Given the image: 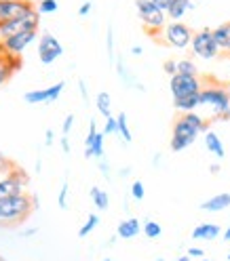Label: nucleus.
Returning <instances> with one entry per match:
<instances>
[{
	"mask_svg": "<svg viewBox=\"0 0 230 261\" xmlns=\"http://www.w3.org/2000/svg\"><path fill=\"white\" fill-rule=\"evenodd\" d=\"M201 133H207V120L203 116H199L196 112L179 114L171 128V150L184 152L196 141V137Z\"/></svg>",
	"mask_w": 230,
	"mask_h": 261,
	"instance_id": "obj_1",
	"label": "nucleus"
},
{
	"mask_svg": "<svg viewBox=\"0 0 230 261\" xmlns=\"http://www.w3.org/2000/svg\"><path fill=\"white\" fill-rule=\"evenodd\" d=\"M34 208H38V198L28 192L19 196L0 198V227H15L24 223Z\"/></svg>",
	"mask_w": 230,
	"mask_h": 261,
	"instance_id": "obj_2",
	"label": "nucleus"
},
{
	"mask_svg": "<svg viewBox=\"0 0 230 261\" xmlns=\"http://www.w3.org/2000/svg\"><path fill=\"white\" fill-rule=\"evenodd\" d=\"M201 106H209L216 120H222L230 106V89L218 83H207L201 89Z\"/></svg>",
	"mask_w": 230,
	"mask_h": 261,
	"instance_id": "obj_3",
	"label": "nucleus"
},
{
	"mask_svg": "<svg viewBox=\"0 0 230 261\" xmlns=\"http://www.w3.org/2000/svg\"><path fill=\"white\" fill-rule=\"evenodd\" d=\"M135 9H137V17L146 25L148 34H156L167 25V13L160 11L152 0H135Z\"/></svg>",
	"mask_w": 230,
	"mask_h": 261,
	"instance_id": "obj_4",
	"label": "nucleus"
},
{
	"mask_svg": "<svg viewBox=\"0 0 230 261\" xmlns=\"http://www.w3.org/2000/svg\"><path fill=\"white\" fill-rule=\"evenodd\" d=\"M38 23H40V13L38 9H32L24 15H19V17H15L7 23H0V44H3L5 40L13 38L21 34V32H28V30H38Z\"/></svg>",
	"mask_w": 230,
	"mask_h": 261,
	"instance_id": "obj_5",
	"label": "nucleus"
},
{
	"mask_svg": "<svg viewBox=\"0 0 230 261\" xmlns=\"http://www.w3.org/2000/svg\"><path fill=\"white\" fill-rule=\"evenodd\" d=\"M190 48H192V55L201 57V59H205V61L216 59V57L222 53L220 46H218V42H216V38H213V30H211V28L196 30L194 34H192Z\"/></svg>",
	"mask_w": 230,
	"mask_h": 261,
	"instance_id": "obj_6",
	"label": "nucleus"
},
{
	"mask_svg": "<svg viewBox=\"0 0 230 261\" xmlns=\"http://www.w3.org/2000/svg\"><path fill=\"white\" fill-rule=\"evenodd\" d=\"M192 34L194 32L182 23V21H169L165 28L158 32V40L165 42L167 46H173V48H188L190 42H192Z\"/></svg>",
	"mask_w": 230,
	"mask_h": 261,
	"instance_id": "obj_7",
	"label": "nucleus"
},
{
	"mask_svg": "<svg viewBox=\"0 0 230 261\" xmlns=\"http://www.w3.org/2000/svg\"><path fill=\"white\" fill-rule=\"evenodd\" d=\"M30 186V177L21 167H15L11 173L0 177V198H9V196L26 194Z\"/></svg>",
	"mask_w": 230,
	"mask_h": 261,
	"instance_id": "obj_8",
	"label": "nucleus"
},
{
	"mask_svg": "<svg viewBox=\"0 0 230 261\" xmlns=\"http://www.w3.org/2000/svg\"><path fill=\"white\" fill-rule=\"evenodd\" d=\"M169 89L173 99H184V97L201 93L203 83L199 76H188V74H175L169 78Z\"/></svg>",
	"mask_w": 230,
	"mask_h": 261,
	"instance_id": "obj_9",
	"label": "nucleus"
},
{
	"mask_svg": "<svg viewBox=\"0 0 230 261\" xmlns=\"http://www.w3.org/2000/svg\"><path fill=\"white\" fill-rule=\"evenodd\" d=\"M63 55V46L61 42L51 34V32H42L38 36V57L44 65H51L55 59Z\"/></svg>",
	"mask_w": 230,
	"mask_h": 261,
	"instance_id": "obj_10",
	"label": "nucleus"
},
{
	"mask_svg": "<svg viewBox=\"0 0 230 261\" xmlns=\"http://www.w3.org/2000/svg\"><path fill=\"white\" fill-rule=\"evenodd\" d=\"M32 9H36V7L30 0H0V23H7Z\"/></svg>",
	"mask_w": 230,
	"mask_h": 261,
	"instance_id": "obj_11",
	"label": "nucleus"
},
{
	"mask_svg": "<svg viewBox=\"0 0 230 261\" xmlns=\"http://www.w3.org/2000/svg\"><path fill=\"white\" fill-rule=\"evenodd\" d=\"M65 83H55L53 87H47V89H36V91H28L24 95V101L26 103H49V101H57L59 95L63 93Z\"/></svg>",
	"mask_w": 230,
	"mask_h": 261,
	"instance_id": "obj_12",
	"label": "nucleus"
},
{
	"mask_svg": "<svg viewBox=\"0 0 230 261\" xmlns=\"http://www.w3.org/2000/svg\"><path fill=\"white\" fill-rule=\"evenodd\" d=\"M34 40H36V30L21 32V34H17V36H13V38L3 42V51L7 55H21L28 48V44H32Z\"/></svg>",
	"mask_w": 230,
	"mask_h": 261,
	"instance_id": "obj_13",
	"label": "nucleus"
},
{
	"mask_svg": "<svg viewBox=\"0 0 230 261\" xmlns=\"http://www.w3.org/2000/svg\"><path fill=\"white\" fill-rule=\"evenodd\" d=\"M228 206H230V192L211 196L209 200L201 202V211H207V213H220V211H224Z\"/></svg>",
	"mask_w": 230,
	"mask_h": 261,
	"instance_id": "obj_14",
	"label": "nucleus"
},
{
	"mask_svg": "<svg viewBox=\"0 0 230 261\" xmlns=\"http://www.w3.org/2000/svg\"><path fill=\"white\" fill-rule=\"evenodd\" d=\"M140 232H142V223H140V219H135V217H129V219L121 221L119 227H117V236L123 238V240L135 238Z\"/></svg>",
	"mask_w": 230,
	"mask_h": 261,
	"instance_id": "obj_15",
	"label": "nucleus"
},
{
	"mask_svg": "<svg viewBox=\"0 0 230 261\" xmlns=\"http://www.w3.org/2000/svg\"><path fill=\"white\" fill-rule=\"evenodd\" d=\"M222 234V227L218 223H201V225H196L194 230H192V238L194 240H216L218 236Z\"/></svg>",
	"mask_w": 230,
	"mask_h": 261,
	"instance_id": "obj_16",
	"label": "nucleus"
},
{
	"mask_svg": "<svg viewBox=\"0 0 230 261\" xmlns=\"http://www.w3.org/2000/svg\"><path fill=\"white\" fill-rule=\"evenodd\" d=\"M194 9V3L192 0H171V5L167 9V17L171 21H182V17Z\"/></svg>",
	"mask_w": 230,
	"mask_h": 261,
	"instance_id": "obj_17",
	"label": "nucleus"
},
{
	"mask_svg": "<svg viewBox=\"0 0 230 261\" xmlns=\"http://www.w3.org/2000/svg\"><path fill=\"white\" fill-rule=\"evenodd\" d=\"M213 38H216L222 53H230V21H224L218 28H213Z\"/></svg>",
	"mask_w": 230,
	"mask_h": 261,
	"instance_id": "obj_18",
	"label": "nucleus"
},
{
	"mask_svg": "<svg viewBox=\"0 0 230 261\" xmlns=\"http://www.w3.org/2000/svg\"><path fill=\"white\" fill-rule=\"evenodd\" d=\"M205 148L216 156V158H224L226 156V150H224V143L222 139L218 137V133H213V130H207L205 133Z\"/></svg>",
	"mask_w": 230,
	"mask_h": 261,
	"instance_id": "obj_19",
	"label": "nucleus"
},
{
	"mask_svg": "<svg viewBox=\"0 0 230 261\" xmlns=\"http://www.w3.org/2000/svg\"><path fill=\"white\" fill-rule=\"evenodd\" d=\"M199 106H201V93L190 95V97H184V99H173V108L179 110V114H184V112H194Z\"/></svg>",
	"mask_w": 230,
	"mask_h": 261,
	"instance_id": "obj_20",
	"label": "nucleus"
},
{
	"mask_svg": "<svg viewBox=\"0 0 230 261\" xmlns=\"http://www.w3.org/2000/svg\"><path fill=\"white\" fill-rule=\"evenodd\" d=\"M13 74H15V70H13V65L9 61V55L5 51H0V87H5Z\"/></svg>",
	"mask_w": 230,
	"mask_h": 261,
	"instance_id": "obj_21",
	"label": "nucleus"
},
{
	"mask_svg": "<svg viewBox=\"0 0 230 261\" xmlns=\"http://www.w3.org/2000/svg\"><path fill=\"white\" fill-rule=\"evenodd\" d=\"M95 106H97V112H100L104 118L112 116V99H110V95L106 91H102L100 95L95 97Z\"/></svg>",
	"mask_w": 230,
	"mask_h": 261,
	"instance_id": "obj_22",
	"label": "nucleus"
},
{
	"mask_svg": "<svg viewBox=\"0 0 230 261\" xmlns=\"http://www.w3.org/2000/svg\"><path fill=\"white\" fill-rule=\"evenodd\" d=\"M91 200H93V204L100 208V211H106L110 206L108 192H104L102 188H91Z\"/></svg>",
	"mask_w": 230,
	"mask_h": 261,
	"instance_id": "obj_23",
	"label": "nucleus"
},
{
	"mask_svg": "<svg viewBox=\"0 0 230 261\" xmlns=\"http://www.w3.org/2000/svg\"><path fill=\"white\" fill-rule=\"evenodd\" d=\"M117 120H119V135L123 137V141H125V143H131V141H133V135H131V130H129L127 114H125V112H121L119 116H117Z\"/></svg>",
	"mask_w": 230,
	"mask_h": 261,
	"instance_id": "obj_24",
	"label": "nucleus"
},
{
	"mask_svg": "<svg viewBox=\"0 0 230 261\" xmlns=\"http://www.w3.org/2000/svg\"><path fill=\"white\" fill-rule=\"evenodd\" d=\"M142 232H144L148 238H158V236L163 234V227H160L158 221L148 219V221H144V225H142Z\"/></svg>",
	"mask_w": 230,
	"mask_h": 261,
	"instance_id": "obj_25",
	"label": "nucleus"
},
{
	"mask_svg": "<svg viewBox=\"0 0 230 261\" xmlns=\"http://www.w3.org/2000/svg\"><path fill=\"white\" fill-rule=\"evenodd\" d=\"M177 74H188V76H199V70L192 59H179L177 61Z\"/></svg>",
	"mask_w": 230,
	"mask_h": 261,
	"instance_id": "obj_26",
	"label": "nucleus"
},
{
	"mask_svg": "<svg viewBox=\"0 0 230 261\" xmlns=\"http://www.w3.org/2000/svg\"><path fill=\"white\" fill-rule=\"evenodd\" d=\"M97 223H100V217H97L95 213H91L89 217H87V221H85V225L83 227H80V230H78V236L80 238H87L93 230H95V227H97Z\"/></svg>",
	"mask_w": 230,
	"mask_h": 261,
	"instance_id": "obj_27",
	"label": "nucleus"
},
{
	"mask_svg": "<svg viewBox=\"0 0 230 261\" xmlns=\"http://www.w3.org/2000/svg\"><path fill=\"white\" fill-rule=\"evenodd\" d=\"M36 9H38L40 15H51L59 9V5H57V0H40Z\"/></svg>",
	"mask_w": 230,
	"mask_h": 261,
	"instance_id": "obj_28",
	"label": "nucleus"
},
{
	"mask_svg": "<svg viewBox=\"0 0 230 261\" xmlns=\"http://www.w3.org/2000/svg\"><path fill=\"white\" fill-rule=\"evenodd\" d=\"M15 167H17V165H15V162H13L11 158H7L3 152H0V177L7 175V173H11Z\"/></svg>",
	"mask_w": 230,
	"mask_h": 261,
	"instance_id": "obj_29",
	"label": "nucleus"
},
{
	"mask_svg": "<svg viewBox=\"0 0 230 261\" xmlns=\"http://www.w3.org/2000/svg\"><path fill=\"white\" fill-rule=\"evenodd\" d=\"M114 133H119V120L117 116H110L106 118V124H104V135H114Z\"/></svg>",
	"mask_w": 230,
	"mask_h": 261,
	"instance_id": "obj_30",
	"label": "nucleus"
},
{
	"mask_svg": "<svg viewBox=\"0 0 230 261\" xmlns=\"http://www.w3.org/2000/svg\"><path fill=\"white\" fill-rule=\"evenodd\" d=\"M131 196H133L135 200H142L144 196H146V188H144V184L140 181V179H137V181L131 184Z\"/></svg>",
	"mask_w": 230,
	"mask_h": 261,
	"instance_id": "obj_31",
	"label": "nucleus"
},
{
	"mask_svg": "<svg viewBox=\"0 0 230 261\" xmlns=\"http://www.w3.org/2000/svg\"><path fill=\"white\" fill-rule=\"evenodd\" d=\"M57 204H59V208H68V181L61 184V190H59V196H57Z\"/></svg>",
	"mask_w": 230,
	"mask_h": 261,
	"instance_id": "obj_32",
	"label": "nucleus"
},
{
	"mask_svg": "<svg viewBox=\"0 0 230 261\" xmlns=\"http://www.w3.org/2000/svg\"><path fill=\"white\" fill-rule=\"evenodd\" d=\"M72 124H74V114H68V116L63 118V124H61V137H68L70 135Z\"/></svg>",
	"mask_w": 230,
	"mask_h": 261,
	"instance_id": "obj_33",
	"label": "nucleus"
},
{
	"mask_svg": "<svg viewBox=\"0 0 230 261\" xmlns=\"http://www.w3.org/2000/svg\"><path fill=\"white\" fill-rule=\"evenodd\" d=\"M163 70H165V74H169V78L175 76L177 74V61L175 59H167L165 63H163Z\"/></svg>",
	"mask_w": 230,
	"mask_h": 261,
	"instance_id": "obj_34",
	"label": "nucleus"
},
{
	"mask_svg": "<svg viewBox=\"0 0 230 261\" xmlns=\"http://www.w3.org/2000/svg\"><path fill=\"white\" fill-rule=\"evenodd\" d=\"M106 46H108V57L114 59V32L112 28H108V34H106Z\"/></svg>",
	"mask_w": 230,
	"mask_h": 261,
	"instance_id": "obj_35",
	"label": "nucleus"
},
{
	"mask_svg": "<svg viewBox=\"0 0 230 261\" xmlns=\"http://www.w3.org/2000/svg\"><path fill=\"white\" fill-rule=\"evenodd\" d=\"M186 255H190L192 259H194V257H196V259H203V257H205V253H203V249H196V247H190Z\"/></svg>",
	"mask_w": 230,
	"mask_h": 261,
	"instance_id": "obj_36",
	"label": "nucleus"
},
{
	"mask_svg": "<svg viewBox=\"0 0 230 261\" xmlns=\"http://www.w3.org/2000/svg\"><path fill=\"white\" fill-rule=\"evenodd\" d=\"M89 13H91V3L87 0V3H83V5H80V9H78V15H80V17H87Z\"/></svg>",
	"mask_w": 230,
	"mask_h": 261,
	"instance_id": "obj_37",
	"label": "nucleus"
},
{
	"mask_svg": "<svg viewBox=\"0 0 230 261\" xmlns=\"http://www.w3.org/2000/svg\"><path fill=\"white\" fill-rule=\"evenodd\" d=\"M78 89H80V95H83V101H89V95H87V85H85V80H83V78L78 80Z\"/></svg>",
	"mask_w": 230,
	"mask_h": 261,
	"instance_id": "obj_38",
	"label": "nucleus"
},
{
	"mask_svg": "<svg viewBox=\"0 0 230 261\" xmlns=\"http://www.w3.org/2000/svg\"><path fill=\"white\" fill-rule=\"evenodd\" d=\"M152 3H154L160 11H165V13H167V9H169V5H171V0H152Z\"/></svg>",
	"mask_w": 230,
	"mask_h": 261,
	"instance_id": "obj_39",
	"label": "nucleus"
},
{
	"mask_svg": "<svg viewBox=\"0 0 230 261\" xmlns=\"http://www.w3.org/2000/svg\"><path fill=\"white\" fill-rule=\"evenodd\" d=\"M61 150H63V154H70V143H68V137H61Z\"/></svg>",
	"mask_w": 230,
	"mask_h": 261,
	"instance_id": "obj_40",
	"label": "nucleus"
},
{
	"mask_svg": "<svg viewBox=\"0 0 230 261\" xmlns=\"http://www.w3.org/2000/svg\"><path fill=\"white\" fill-rule=\"evenodd\" d=\"M44 139H47V145H51V141H53V130H51V128H47Z\"/></svg>",
	"mask_w": 230,
	"mask_h": 261,
	"instance_id": "obj_41",
	"label": "nucleus"
},
{
	"mask_svg": "<svg viewBox=\"0 0 230 261\" xmlns=\"http://www.w3.org/2000/svg\"><path fill=\"white\" fill-rule=\"evenodd\" d=\"M100 171H102V173H104V175H106V177H108V173H110V167H108V165H106V162H104V160H102V162H100Z\"/></svg>",
	"mask_w": 230,
	"mask_h": 261,
	"instance_id": "obj_42",
	"label": "nucleus"
},
{
	"mask_svg": "<svg viewBox=\"0 0 230 261\" xmlns=\"http://www.w3.org/2000/svg\"><path fill=\"white\" fill-rule=\"evenodd\" d=\"M222 238H224V242H230V227H226V230L222 232Z\"/></svg>",
	"mask_w": 230,
	"mask_h": 261,
	"instance_id": "obj_43",
	"label": "nucleus"
},
{
	"mask_svg": "<svg viewBox=\"0 0 230 261\" xmlns=\"http://www.w3.org/2000/svg\"><path fill=\"white\" fill-rule=\"evenodd\" d=\"M131 53H133V55H142L144 48H142V46H133V48H131Z\"/></svg>",
	"mask_w": 230,
	"mask_h": 261,
	"instance_id": "obj_44",
	"label": "nucleus"
},
{
	"mask_svg": "<svg viewBox=\"0 0 230 261\" xmlns=\"http://www.w3.org/2000/svg\"><path fill=\"white\" fill-rule=\"evenodd\" d=\"M209 173H213V175L220 173V165H211V167H209Z\"/></svg>",
	"mask_w": 230,
	"mask_h": 261,
	"instance_id": "obj_45",
	"label": "nucleus"
},
{
	"mask_svg": "<svg viewBox=\"0 0 230 261\" xmlns=\"http://www.w3.org/2000/svg\"><path fill=\"white\" fill-rule=\"evenodd\" d=\"M177 261H192V257H190V255H182V257H179Z\"/></svg>",
	"mask_w": 230,
	"mask_h": 261,
	"instance_id": "obj_46",
	"label": "nucleus"
},
{
	"mask_svg": "<svg viewBox=\"0 0 230 261\" xmlns=\"http://www.w3.org/2000/svg\"><path fill=\"white\" fill-rule=\"evenodd\" d=\"M222 120H230V106H228V110H226V114H224Z\"/></svg>",
	"mask_w": 230,
	"mask_h": 261,
	"instance_id": "obj_47",
	"label": "nucleus"
},
{
	"mask_svg": "<svg viewBox=\"0 0 230 261\" xmlns=\"http://www.w3.org/2000/svg\"><path fill=\"white\" fill-rule=\"evenodd\" d=\"M154 261H165V259H163V257H158V259H154Z\"/></svg>",
	"mask_w": 230,
	"mask_h": 261,
	"instance_id": "obj_48",
	"label": "nucleus"
},
{
	"mask_svg": "<svg viewBox=\"0 0 230 261\" xmlns=\"http://www.w3.org/2000/svg\"><path fill=\"white\" fill-rule=\"evenodd\" d=\"M199 261H209V259H205V257H203V259H199Z\"/></svg>",
	"mask_w": 230,
	"mask_h": 261,
	"instance_id": "obj_49",
	"label": "nucleus"
},
{
	"mask_svg": "<svg viewBox=\"0 0 230 261\" xmlns=\"http://www.w3.org/2000/svg\"><path fill=\"white\" fill-rule=\"evenodd\" d=\"M0 261H7V259H5V257H0Z\"/></svg>",
	"mask_w": 230,
	"mask_h": 261,
	"instance_id": "obj_50",
	"label": "nucleus"
},
{
	"mask_svg": "<svg viewBox=\"0 0 230 261\" xmlns=\"http://www.w3.org/2000/svg\"><path fill=\"white\" fill-rule=\"evenodd\" d=\"M104 261H114V259H104Z\"/></svg>",
	"mask_w": 230,
	"mask_h": 261,
	"instance_id": "obj_51",
	"label": "nucleus"
},
{
	"mask_svg": "<svg viewBox=\"0 0 230 261\" xmlns=\"http://www.w3.org/2000/svg\"><path fill=\"white\" fill-rule=\"evenodd\" d=\"M0 51H3V44H0Z\"/></svg>",
	"mask_w": 230,
	"mask_h": 261,
	"instance_id": "obj_52",
	"label": "nucleus"
},
{
	"mask_svg": "<svg viewBox=\"0 0 230 261\" xmlns=\"http://www.w3.org/2000/svg\"><path fill=\"white\" fill-rule=\"evenodd\" d=\"M228 261H230V253H228Z\"/></svg>",
	"mask_w": 230,
	"mask_h": 261,
	"instance_id": "obj_53",
	"label": "nucleus"
}]
</instances>
